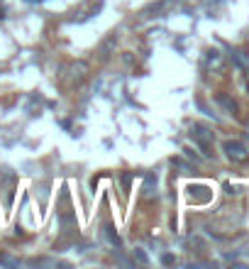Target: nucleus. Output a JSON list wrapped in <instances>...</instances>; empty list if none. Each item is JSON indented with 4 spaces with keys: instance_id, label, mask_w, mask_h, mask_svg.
<instances>
[{
    "instance_id": "obj_6",
    "label": "nucleus",
    "mask_w": 249,
    "mask_h": 269,
    "mask_svg": "<svg viewBox=\"0 0 249 269\" xmlns=\"http://www.w3.org/2000/svg\"><path fill=\"white\" fill-rule=\"evenodd\" d=\"M188 196H191V201H198V203L210 201V191H208V186H188Z\"/></svg>"
},
{
    "instance_id": "obj_11",
    "label": "nucleus",
    "mask_w": 249,
    "mask_h": 269,
    "mask_svg": "<svg viewBox=\"0 0 249 269\" xmlns=\"http://www.w3.org/2000/svg\"><path fill=\"white\" fill-rule=\"evenodd\" d=\"M135 257H137V262H142V265H147V262H149V257L144 255V250H135Z\"/></svg>"
},
{
    "instance_id": "obj_7",
    "label": "nucleus",
    "mask_w": 249,
    "mask_h": 269,
    "mask_svg": "<svg viewBox=\"0 0 249 269\" xmlns=\"http://www.w3.org/2000/svg\"><path fill=\"white\" fill-rule=\"evenodd\" d=\"M230 57H232V61H235L242 71H247V74H249V54H247V52H242V49H232V52H230Z\"/></svg>"
},
{
    "instance_id": "obj_15",
    "label": "nucleus",
    "mask_w": 249,
    "mask_h": 269,
    "mask_svg": "<svg viewBox=\"0 0 249 269\" xmlns=\"http://www.w3.org/2000/svg\"><path fill=\"white\" fill-rule=\"evenodd\" d=\"M247 93H249V81H247Z\"/></svg>"
},
{
    "instance_id": "obj_4",
    "label": "nucleus",
    "mask_w": 249,
    "mask_h": 269,
    "mask_svg": "<svg viewBox=\"0 0 249 269\" xmlns=\"http://www.w3.org/2000/svg\"><path fill=\"white\" fill-rule=\"evenodd\" d=\"M215 103L220 105L225 113H230V115H237V113H240L237 100H235V98H230V95H225V93H218V95H215Z\"/></svg>"
},
{
    "instance_id": "obj_12",
    "label": "nucleus",
    "mask_w": 249,
    "mask_h": 269,
    "mask_svg": "<svg viewBox=\"0 0 249 269\" xmlns=\"http://www.w3.org/2000/svg\"><path fill=\"white\" fill-rule=\"evenodd\" d=\"M162 262H164L166 267H171V265H173L176 260H173V255H164V257H162Z\"/></svg>"
},
{
    "instance_id": "obj_13",
    "label": "nucleus",
    "mask_w": 249,
    "mask_h": 269,
    "mask_svg": "<svg viewBox=\"0 0 249 269\" xmlns=\"http://www.w3.org/2000/svg\"><path fill=\"white\" fill-rule=\"evenodd\" d=\"M242 145H245V150L249 152V132L247 135H242Z\"/></svg>"
},
{
    "instance_id": "obj_14",
    "label": "nucleus",
    "mask_w": 249,
    "mask_h": 269,
    "mask_svg": "<svg viewBox=\"0 0 249 269\" xmlns=\"http://www.w3.org/2000/svg\"><path fill=\"white\" fill-rule=\"evenodd\" d=\"M29 2H39V0H29Z\"/></svg>"
},
{
    "instance_id": "obj_9",
    "label": "nucleus",
    "mask_w": 249,
    "mask_h": 269,
    "mask_svg": "<svg viewBox=\"0 0 249 269\" xmlns=\"http://www.w3.org/2000/svg\"><path fill=\"white\" fill-rule=\"evenodd\" d=\"M105 235H108V240H110V245L120 247V238H117V233H115V228H112V225H105Z\"/></svg>"
},
{
    "instance_id": "obj_1",
    "label": "nucleus",
    "mask_w": 249,
    "mask_h": 269,
    "mask_svg": "<svg viewBox=\"0 0 249 269\" xmlns=\"http://www.w3.org/2000/svg\"><path fill=\"white\" fill-rule=\"evenodd\" d=\"M191 137L198 142V147L203 150L205 159H210V157H213V152H210V145H213V130L205 127V125H200V122H195L193 127H191Z\"/></svg>"
},
{
    "instance_id": "obj_3",
    "label": "nucleus",
    "mask_w": 249,
    "mask_h": 269,
    "mask_svg": "<svg viewBox=\"0 0 249 269\" xmlns=\"http://www.w3.org/2000/svg\"><path fill=\"white\" fill-rule=\"evenodd\" d=\"M203 66L208 69V71H213V74H218L225 69V57H222V52L218 49H208L205 54H203Z\"/></svg>"
},
{
    "instance_id": "obj_2",
    "label": "nucleus",
    "mask_w": 249,
    "mask_h": 269,
    "mask_svg": "<svg viewBox=\"0 0 249 269\" xmlns=\"http://www.w3.org/2000/svg\"><path fill=\"white\" fill-rule=\"evenodd\" d=\"M222 152L227 154L230 162H237V164H242V162L249 159V152L245 150V145H242L240 140H227V142L222 145Z\"/></svg>"
},
{
    "instance_id": "obj_8",
    "label": "nucleus",
    "mask_w": 249,
    "mask_h": 269,
    "mask_svg": "<svg viewBox=\"0 0 249 269\" xmlns=\"http://www.w3.org/2000/svg\"><path fill=\"white\" fill-rule=\"evenodd\" d=\"M154 193H157V177H154V174H149L147 181H144V196H147V198H152Z\"/></svg>"
},
{
    "instance_id": "obj_5",
    "label": "nucleus",
    "mask_w": 249,
    "mask_h": 269,
    "mask_svg": "<svg viewBox=\"0 0 249 269\" xmlns=\"http://www.w3.org/2000/svg\"><path fill=\"white\" fill-rule=\"evenodd\" d=\"M71 74H69V84H79L85 79V74H88V64L85 61H76V64H71V69H69Z\"/></svg>"
},
{
    "instance_id": "obj_10",
    "label": "nucleus",
    "mask_w": 249,
    "mask_h": 269,
    "mask_svg": "<svg viewBox=\"0 0 249 269\" xmlns=\"http://www.w3.org/2000/svg\"><path fill=\"white\" fill-rule=\"evenodd\" d=\"M0 267H17V260H12L10 255H2L0 252Z\"/></svg>"
}]
</instances>
